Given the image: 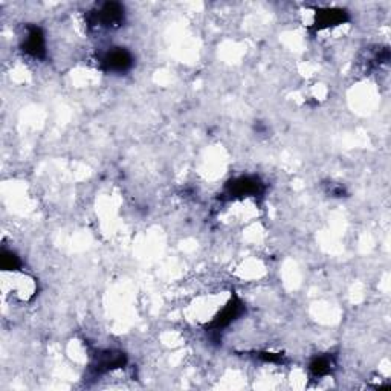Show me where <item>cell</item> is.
<instances>
[{
	"mask_svg": "<svg viewBox=\"0 0 391 391\" xmlns=\"http://www.w3.org/2000/svg\"><path fill=\"white\" fill-rule=\"evenodd\" d=\"M124 6L116 2L102 3L98 11H93L89 15V22L95 26L106 28V29H116L124 23Z\"/></svg>",
	"mask_w": 391,
	"mask_h": 391,
	"instance_id": "cell-1",
	"label": "cell"
},
{
	"mask_svg": "<svg viewBox=\"0 0 391 391\" xmlns=\"http://www.w3.org/2000/svg\"><path fill=\"white\" fill-rule=\"evenodd\" d=\"M100 65L109 74H124L133 66V55L125 47H112L102 55Z\"/></svg>",
	"mask_w": 391,
	"mask_h": 391,
	"instance_id": "cell-2",
	"label": "cell"
},
{
	"mask_svg": "<svg viewBox=\"0 0 391 391\" xmlns=\"http://www.w3.org/2000/svg\"><path fill=\"white\" fill-rule=\"evenodd\" d=\"M263 190L265 187H263L261 181L254 176H242L227 183V194L231 199L259 196L263 193Z\"/></svg>",
	"mask_w": 391,
	"mask_h": 391,
	"instance_id": "cell-3",
	"label": "cell"
},
{
	"mask_svg": "<svg viewBox=\"0 0 391 391\" xmlns=\"http://www.w3.org/2000/svg\"><path fill=\"white\" fill-rule=\"evenodd\" d=\"M127 362V358L123 352H115V350H105V352H100L95 355L92 365H91V370L95 374V376H98V374L102 373H107L110 370H115V369H121Z\"/></svg>",
	"mask_w": 391,
	"mask_h": 391,
	"instance_id": "cell-4",
	"label": "cell"
},
{
	"mask_svg": "<svg viewBox=\"0 0 391 391\" xmlns=\"http://www.w3.org/2000/svg\"><path fill=\"white\" fill-rule=\"evenodd\" d=\"M242 314H243L242 301L238 298H233L225 307H223L222 312L208 324V329L211 332H220L222 329L228 327L231 323H234Z\"/></svg>",
	"mask_w": 391,
	"mask_h": 391,
	"instance_id": "cell-5",
	"label": "cell"
},
{
	"mask_svg": "<svg viewBox=\"0 0 391 391\" xmlns=\"http://www.w3.org/2000/svg\"><path fill=\"white\" fill-rule=\"evenodd\" d=\"M23 51L33 59L42 60L46 57V40L43 31L38 26H28V33L22 43Z\"/></svg>",
	"mask_w": 391,
	"mask_h": 391,
	"instance_id": "cell-6",
	"label": "cell"
},
{
	"mask_svg": "<svg viewBox=\"0 0 391 391\" xmlns=\"http://www.w3.org/2000/svg\"><path fill=\"white\" fill-rule=\"evenodd\" d=\"M347 19H348V15L344 10H324L316 14L315 25L318 29L337 26V25H341V23H344Z\"/></svg>",
	"mask_w": 391,
	"mask_h": 391,
	"instance_id": "cell-7",
	"label": "cell"
},
{
	"mask_svg": "<svg viewBox=\"0 0 391 391\" xmlns=\"http://www.w3.org/2000/svg\"><path fill=\"white\" fill-rule=\"evenodd\" d=\"M310 371H312L314 376L316 378H323L330 374L333 370V361L332 358L329 356H316L312 359V362L309 365Z\"/></svg>",
	"mask_w": 391,
	"mask_h": 391,
	"instance_id": "cell-8",
	"label": "cell"
},
{
	"mask_svg": "<svg viewBox=\"0 0 391 391\" xmlns=\"http://www.w3.org/2000/svg\"><path fill=\"white\" fill-rule=\"evenodd\" d=\"M0 260H2L3 270H17L22 266L19 257L13 251L3 250L2 251V257H0Z\"/></svg>",
	"mask_w": 391,
	"mask_h": 391,
	"instance_id": "cell-9",
	"label": "cell"
},
{
	"mask_svg": "<svg viewBox=\"0 0 391 391\" xmlns=\"http://www.w3.org/2000/svg\"><path fill=\"white\" fill-rule=\"evenodd\" d=\"M259 358H261L263 361L266 362H283V356L275 353H259Z\"/></svg>",
	"mask_w": 391,
	"mask_h": 391,
	"instance_id": "cell-10",
	"label": "cell"
}]
</instances>
